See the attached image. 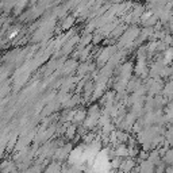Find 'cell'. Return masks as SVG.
I'll list each match as a JSON object with an SVG mask.
<instances>
[{"instance_id":"cell-1","label":"cell","mask_w":173,"mask_h":173,"mask_svg":"<svg viewBox=\"0 0 173 173\" xmlns=\"http://www.w3.org/2000/svg\"><path fill=\"white\" fill-rule=\"evenodd\" d=\"M134 168H135V161L131 157H126V160H123L121 162V166H119L122 173H130Z\"/></svg>"},{"instance_id":"cell-2","label":"cell","mask_w":173,"mask_h":173,"mask_svg":"<svg viewBox=\"0 0 173 173\" xmlns=\"http://www.w3.org/2000/svg\"><path fill=\"white\" fill-rule=\"evenodd\" d=\"M164 161L168 165H173V149L166 150V153L164 154Z\"/></svg>"},{"instance_id":"cell-3","label":"cell","mask_w":173,"mask_h":173,"mask_svg":"<svg viewBox=\"0 0 173 173\" xmlns=\"http://www.w3.org/2000/svg\"><path fill=\"white\" fill-rule=\"evenodd\" d=\"M165 173H173V165L168 166V168H165V171H164Z\"/></svg>"}]
</instances>
